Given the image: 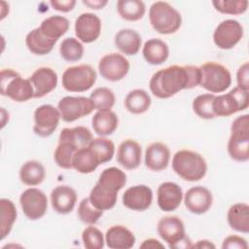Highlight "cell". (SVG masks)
<instances>
[{
  "instance_id": "obj_48",
  "label": "cell",
  "mask_w": 249,
  "mask_h": 249,
  "mask_svg": "<svg viewBox=\"0 0 249 249\" xmlns=\"http://www.w3.org/2000/svg\"><path fill=\"white\" fill-rule=\"evenodd\" d=\"M108 1L106 0H83V4L88 6L90 9H94V10H99L102 9L103 7H105L107 5Z\"/></svg>"
},
{
  "instance_id": "obj_17",
  "label": "cell",
  "mask_w": 249,
  "mask_h": 249,
  "mask_svg": "<svg viewBox=\"0 0 249 249\" xmlns=\"http://www.w3.org/2000/svg\"><path fill=\"white\" fill-rule=\"evenodd\" d=\"M153 201V192L146 185L129 187L123 195V204L133 211L147 210Z\"/></svg>"
},
{
  "instance_id": "obj_45",
  "label": "cell",
  "mask_w": 249,
  "mask_h": 249,
  "mask_svg": "<svg viewBox=\"0 0 249 249\" xmlns=\"http://www.w3.org/2000/svg\"><path fill=\"white\" fill-rule=\"evenodd\" d=\"M222 248H237V249H247L248 244L245 238L239 236V235H229L227 236L222 244Z\"/></svg>"
},
{
  "instance_id": "obj_6",
  "label": "cell",
  "mask_w": 249,
  "mask_h": 249,
  "mask_svg": "<svg viewBox=\"0 0 249 249\" xmlns=\"http://www.w3.org/2000/svg\"><path fill=\"white\" fill-rule=\"evenodd\" d=\"M1 94L17 102H25L34 98V89L29 79H23L13 69L1 71Z\"/></svg>"
},
{
  "instance_id": "obj_38",
  "label": "cell",
  "mask_w": 249,
  "mask_h": 249,
  "mask_svg": "<svg viewBox=\"0 0 249 249\" xmlns=\"http://www.w3.org/2000/svg\"><path fill=\"white\" fill-rule=\"evenodd\" d=\"M59 53L61 57L66 61H78L83 57L84 46L78 39L74 37H68L61 42Z\"/></svg>"
},
{
  "instance_id": "obj_34",
  "label": "cell",
  "mask_w": 249,
  "mask_h": 249,
  "mask_svg": "<svg viewBox=\"0 0 249 249\" xmlns=\"http://www.w3.org/2000/svg\"><path fill=\"white\" fill-rule=\"evenodd\" d=\"M151 96L142 89L130 90L124 98V106L126 110L132 114H143L151 106Z\"/></svg>"
},
{
  "instance_id": "obj_43",
  "label": "cell",
  "mask_w": 249,
  "mask_h": 249,
  "mask_svg": "<svg viewBox=\"0 0 249 249\" xmlns=\"http://www.w3.org/2000/svg\"><path fill=\"white\" fill-rule=\"evenodd\" d=\"M212 5L215 10L227 15H241L247 11V0H214Z\"/></svg>"
},
{
  "instance_id": "obj_49",
  "label": "cell",
  "mask_w": 249,
  "mask_h": 249,
  "mask_svg": "<svg viewBox=\"0 0 249 249\" xmlns=\"http://www.w3.org/2000/svg\"><path fill=\"white\" fill-rule=\"evenodd\" d=\"M141 248H164L163 244H161L160 241H158L155 238H149L143 241V243L140 245Z\"/></svg>"
},
{
  "instance_id": "obj_8",
  "label": "cell",
  "mask_w": 249,
  "mask_h": 249,
  "mask_svg": "<svg viewBox=\"0 0 249 249\" xmlns=\"http://www.w3.org/2000/svg\"><path fill=\"white\" fill-rule=\"evenodd\" d=\"M160 238L165 241L170 248H192L191 240L186 235L185 225L177 216L162 217L157 227Z\"/></svg>"
},
{
  "instance_id": "obj_31",
  "label": "cell",
  "mask_w": 249,
  "mask_h": 249,
  "mask_svg": "<svg viewBox=\"0 0 249 249\" xmlns=\"http://www.w3.org/2000/svg\"><path fill=\"white\" fill-rule=\"evenodd\" d=\"M99 161L91 149L89 147H84L76 151L72 165L73 168H75L79 173L83 174H89L93 172L99 165Z\"/></svg>"
},
{
  "instance_id": "obj_30",
  "label": "cell",
  "mask_w": 249,
  "mask_h": 249,
  "mask_svg": "<svg viewBox=\"0 0 249 249\" xmlns=\"http://www.w3.org/2000/svg\"><path fill=\"white\" fill-rule=\"evenodd\" d=\"M93 140L91 131L86 126H75L72 128L65 127L60 131L58 142H69L78 150L89 147Z\"/></svg>"
},
{
  "instance_id": "obj_37",
  "label": "cell",
  "mask_w": 249,
  "mask_h": 249,
  "mask_svg": "<svg viewBox=\"0 0 249 249\" xmlns=\"http://www.w3.org/2000/svg\"><path fill=\"white\" fill-rule=\"evenodd\" d=\"M89 148L97 158L100 164L110 161L115 153V145L113 141L102 136L93 138Z\"/></svg>"
},
{
  "instance_id": "obj_46",
  "label": "cell",
  "mask_w": 249,
  "mask_h": 249,
  "mask_svg": "<svg viewBox=\"0 0 249 249\" xmlns=\"http://www.w3.org/2000/svg\"><path fill=\"white\" fill-rule=\"evenodd\" d=\"M248 77H249V65H248V62H245L238 68L236 73L237 87L244 90H249Z\"/></svg>"
},
{
  "instance_id": "obj_25",
  "label": "cell",
  "mask_w": 249,
  "mask_h": 249,
  "mask_svg": "<svg viewBox=\"0 0 249 249\" xmlns=\"http://www.w3.org/2000/svg\"><path fill=\"white\" fill-rule=\"evenodd\" d=\"M118 124V116L111 109L98 110L91 119L93 131L102 137L112 134L117 129Z\"/></svg>"
},
{
  "instance_id": "obj_3",
  "label": "cell",
  "mask_w": 249,
  "mask_h": 249,
  "mask_svg": "<svg viewBox=\"0 0 249 249\" xmlns=\"http://www.w3.org/2000/svg\"><path fill=\"white\" fill-rule=\"evenodd\" d=\"M172 169L183 180L196 182L205 176L207 164L200 154L191 150H180L172 158Z\"/></svg>"
},
{
  "instance_id": "obj_19",
  "label": "cell",
  "mask_w": 249,
  "mask_h": 249,
  "mask_svg": "<svg viewBox=\"0 0 249 249\" xmlns=\"http://www.w3.org/2000/svg\"><path fill=\"white\" fill-rule=\"evenodd\" d=\"M29 81L34 89V98H41L56 88L58 78L53 68L44 66L36 69L29 77Z\"/></svg>"
},
{
  "instance_id": "obj_47",
  "label": "cell",
  "mask_w": 249,
  "mask_h": 249,
  "mask_svg": "<svg viewBox=\"0 0 249 249\" xmlns=\"http://www.w3.org/2000/svg\"><path fill=\"white\" fill-rule=\"evenodd\" d=\"M50 4L56 11L67 13L74 9V7L76 5V1L75 0H65V1L64 0H62V1L52 0V1H50Z\"/></svg>"
},
{
  "instance_id": "obj_29",
  "label": "cell",
  "mask_w": 249,
  "mask_h": 249,
  "mask_svg": "<svg viewBox=\"0 0 249 249\" xmlns=\"http://www.w3.org/2000/svg\"><path fill=\"white\" fill-rule=\"evenodd\" d=\"M227 220L231 229L235 231L249 232V206L246 203L238 202L232 204L227 214Z\"/></svg>"
},
{
  "instance_id": "obj_32",
  "label": "cell",
  "mask_w": 249,
  "mask_h": 249,
  "mask_svg": "<svg viewBox=\"0 0 249 249\" xmlns=\"http://www.w3.org/2000/svg\"><path fill=\"white\" fill-rule=\"evenodd\" d=\"M45 167L37 160L24 162L19 169V179L26 186H37L45 179Z\"/></svg>"
},
{
  "instance_id": "obj_10",
  "label": "cell",
  "mask_w": 249,
  "mask_h": 249,
  "mask_svg": "<svg viewBox=\"0 0 249 249\" xmlns=\"http://www.w3.org/2000/svg\"><path fill=\"white\" fill-rule=\"evenodd\" d=\"M248 94V90L235 87L228 93L215 95L212 104L215 117H229L247 109L249 105Z\"/></svg>"
},
{
  "instance_id": "obj_7",
  "label": "cell",
  "mask_w": 249,
  "mask_h": 249,
  "mask_svg": "<svg viewBox=\"0 0 249 249\" xmlns=\"http://www.w3.org/2000/svg\"><path fill=\"white\" fill-rule=\"evenodd\" d=\"M199 86L212 93H220L230 88L231 75L227 67L217 62H206L199 67Z\"/></svg>"
},
{
  "instance_id": "obj_23",
  "label": "cell",
  "mask_w": 249,
  "mask_h": 249,
  "mask_svg": "<svg viewBox=\"0 0 249 249\" xmlns=\"http://www.w3.org/2000/svg\"><path fill=\"white\" fill-rule=\"evenodd\" d=\"M170 160L169 148L161 142L150 144L145 151V164L153 171H160L167 167Z\"/></svg>"
},
{
  "instance_id": "obj_36",
  "label": "cell",
  "mask_w": 249,
  "mask_h": 249,
  "mask_svg": "<svg viewBox=\"0 0 249 249\" xmlns=\"http://www.w3.org/2000/svg\"><path fill=\"white\" fill-rule=\"evenodd\" d=\"M0 209V234L1 239L3 240L11 232L13 225L17 220V208L11 199L1 198Z\"/></svg>"
},
{
  "instance_id": "obj_18",
  "label": "cell",
  "mask_w": 249,
  "mask_h": 249,
  "mask_svg": "<svg viewBox=\"0 0 249 249\" xmlns=\"http://www.w3.org/2000/svg\"><path fill=\"white\" fill-rule=\"evenodd\" d=\"M213 201L211 192L202 186H195L187 191L184 196L186 208L194 214L200 215L207 212Z\"/></svg>"
},
{
  "instance_id": "obj_27",
  "label": "cell",
  "mask_w": 249,
  "mask_h": 249,
  "mask_svg": "<svg viewBox=\"0 0 249 249\" xmlns=\"http://www.w3.org/2000/svg\"><path fill=\"white\" fill-rule=\"evenodd\" d=\"M144 59L152 65L162 64L169 55L167 44L158 38H153L145 42L142 50Z\"/></svg>"
},
{
  "instance_id": "obj_33",
  "label": "cell",
  "mask_w": 249,
  "mask_h": 249,
  "mask_svg": "<svg viewBox=\"0 0 249 249\" xmlns=\"http://www.w3.org/2000/svg\"><path fill=\"white\" fill-rule=\"evenodd\" d=\"M69 20L62 16H51L45 18L39 26L42 32L49 38L57 41L69 29Z\"/></svg>"
},
{
  "instance_id": "obj_28",
  "label": "cell",
  "mask_w": 249,
  "mask_h": 249,
  "mask_svg": "<svg viewBox=\"0 0 249 249\" xmlns=\"http://www.w3.org/2000/svg\"><path fill=\"white\" fill-rule=\"evenodd\" d=\"M56 42L46 36L40 27L32 29L25 37L27 49L37 55H45L51 53Z\"/></svg>"
},
{
  "instance_id": "obj_16",
  "label": "cell",
  "mask_w": 249,
  "mask_h": 249,
  "mask_svg": "<svg viewBox=\"0 0 249 249\" xmlns=\"http://www.w3.org/2000/svg\"><path fill=\"white\" fill-rule=\"evenodd\" d=\"M101 33V20L92 13L81 14L75 21V34L83 43H92Z\"/></svg>"
},
{
  "instance_id": "obj_44",
  "label": "cell",
  "mask_w": 249,
  "mask_h": 249,
  "mask_svg": "<svg viewBox=\"0 0 249 249\" xmlns=\"http://www.w3.org/2000/svg\"><path fill=\"white\" fill-rule=\"evenodd\" d=\"M82 240L87 249H101L104 246L102 232L93 226H89L83 231Z\"/></svg>"
},
{
  "instance_id": "obj_50",
  "label": "cell",
  "mask_w": 249,
  "mask_h": 249,
  "mask_svg": "<svg viewBox=\"0 0 249 249\" xmlns=\"http://www.w3.org/2000/svg\"><path fill=\"white\" fill-rule=\"evenodd\" d=\"M193 247H198V248H215V245L211 243L209 240H198L197 243L194 244Z\"/></svg>"
},
{
  "instance_id": "obj_41",
  "label": "cell",
  "mask_w": 249,
  "mask_h": 249,
  "mask_svg": "<svg viewBox=\"0 0 249 249\" xmlns=\"http://www.w3.org/2000/svg\"><path fill=\"white\" fill-rule=\"evenodd\" d=\"M103 211L96 208L89 200V197L83 198L78 206L77 215L81 222L88 225L95 224L102 216Z\"/></svg>"
},
{
  "instance_id": "obj_26",
  "label": "cell",
  "mask_w": 249,
  "mask_h": 249,
  "mask_svg": "<svg viewBox=\"0 0 249 249\" xmlns=\"http://www.w3.org/2000/svg\"><path fill=\"white\" fill-rule=\"evenodd\" d=\"M116 47L126 55L136 54L141 47L142 39L137 31L129 28L121 29L114 39Z\"/></svg>"
},
{
  "instance_id": "obj_13",
  "label": "cell",
  "mask_w": 249,
  "mask_h": 249,
  "mask_svg": "<svg viewBox=\"0 0 249 249\" xmlns=\"http://www.w3.org/2000/svg\"><path fill=\"white\" fill-rule=\"evenodd\" d=\"M20 207L29 220L42 218L48 208V198L45 193L37 188L26 189L19 196Z\"/></svg>"
},
{
  "instance_id": "obj_42",
  "label": "cell",
  "mask_w": 249,
  "mask_h": 249,
  "mask_svg": "<svg viewBox=\"0 0 249 249\" xmlns=\"http://www.w3.org/2000/svg\"><path fill=\"white\" fill-rule=\"evenodd\" d=\"M90 100L92 101L94 108L98 110H104V109H111L116 101L115 94L112 89L109 88H97L95 89L89 96Z\"/></svg>"
},
{
  "instance_id": "obj_14",
  "label": "cell",
  "mask_w": 249,
  "mask_h": 249,
  "mask_svg": "<svg viewBox=\"0 0 249 249\" xmlns=\"http://www.w3.org/2000/svg\"><path fill=\"white\" fill-rule=\"evenodd\" d=\"M98 70L105 80L117 82L123 80L128 73L129 62L124 55L111 53L101 57L98 63Z\"/></svg>"
},
{
  "instance_id": "obj_35",
  "label": "cell",
  "mask_w": 249,
  "mask_h": 249,
  "mask_svg": "<svg viewBox=\"0 0 249 249\" xmlns=\"http://www.w3.org/2000/svg\"><path fill=\"white\" fill-rule=\"evenodd\" d=\"M117 11L120 17L128 21L141 19L146 12L144 2L140 0H119L117 2Z\"/></svg>"
},
{
  "instance_id": "obj_5",
  "label": "cell",
  "mask_w": 249,
  "mask_h": 249,
  "mask_svg": "<svg viewBox=\"0 0 249 249\" xmlns=\"http://www.w3.org/2000/svg\"><path fill=\"white\" fill-rule=\"evenodd\" d=\"M228 153L236 161L249 160V115L237 117L231 124Z\"/></svg>"
},
{
  "instance_id": "obj_15",
  "label": "cell",
  "mask_w": 249,
  "mask_h": 249,
  "mask_svg": "<svg viewBox=\"0 0 249 249\" xmlns=\"http://www.w3.org/2000/svg\"><path fill=\"white\" fill-rule=\"evenodd\" d=\"M60 120L58 109L50 104L39 106L34 112L33 131L41 137H48L56 129Z\"/></svg>"
},
{
  "instance_id": "obj_24",
  "label": "cell",
  "mask_w": 249,
  "mask_h": 249,
  "mask_svg": "<svg viewBox=\"0 0 249 249\" xmlns=\"http://www.w3.org/2000/svg\"><path fill=\"white\" fill-rule=\"evenodd\" d=\"M105 241L111 249H129L135 244V236L126 227L117 225L107 230Z\"/></svg>"
},
{
  "instance_id": "obj_2",
  "label": "cell",
  "mask_w": 249,
  "mask_h": 249,
  "mask_svg": "<svg viewBox=\"0 0 249 249\" xmlns=\"http://www.w3.org/2000/svg\"><path fill=\"white\" fill-rule=\"evenodd\" d=\"M126 183L125 173L115 166L105 168L89 194L90 202L98 209L110 210L117 202L118 193Z\"/></svg>"
},
{
  "instance_id": "obj_22",
  "label": "cell",
  "mask_w": 249,
  "mask_h": 249,
  "mask_svg": "<svg viewBox=\"0 0 249 249\" xmlns=\"http://www.w3.org/2000/svg\"><path fill=\"white\" fill-rule=\"evenodd\" d=\"M51 202L55 212L68 214L74 209L77 202L76 191L67 185H59L52 191Z\"/></svg>"
},
{
  "instance_id": "obj_40",
  "label": "cell",
  "mask_w": 249,
  "mask_h": 249,
  "mask_svg": "<svg viewBox=\"0 0 249 249\" xmlns=\"http://www.w3.org/2000/svg\"><path fill=\"white\" fill-rule=\"evenodd\" d=\"M214 98L215 95L213 93H204L197 95L193 101L194 112L201 119L210 120L216 118L212 109Z\"/></svg>"
},
{
  "instance_id": "obj_4",
  "label": "cell",
  "mask_w": 249,
  "mask_h": 249,
  "mask_svg": "<svg viewBox=\"0 0 249 249\" xmlns=\"http://www.w3.org/2000/svg\"><path fill=\"white\" fill-rule=\"evenodd\" d=\"M149 19L152 27L163 35L175 33L182 23L180 13L169 3L163 1H157L151 5Z\"/></svg>"
},
{
  "instance_id": "obj_9",
  "label": "cell",
  "mask_w": 249,
  "mask_h": 249,
  "mask_svg": "<svg viewBox=\"0 0 249 249\" xmlns=\"http://www.w3.org/2000/svg\"><path fill=\"white\" fill-rule=\"evenodd\" d=\"M96 72L89 64L68 67L62 74V87L71 92H83L89 89L96 81Z\"/></svg>"
},
{
  "instance_id": "obj_12",
  "label": "cell",
  "mask_w": 249,
  "mask_h": 249,
  "mask_svg": "<svg viewBox=\"0 0 249 249\" xmlns=\"http://www.w3.org/2000/svg\"><path fill=\"white\" fill-rule=\"evenodd\" d=\"M243 37V27L235 19H225L221 21L214 30V44L222 50H230L235 47Z\"/></svg>"
},
{
  "instance_id": "obj_1",
  "label": "cell",
  "mask_w": 249,
  "mask_h": 249,
  "mask_svg": "<svg viewBox=\"0 0 249 249\" xmlns=\"http://www.w3.org/2000/svg\"><path fill=\"white\" fill-rule=\"evenodd\" d=\"M200 70L194 65H171L157 71L151 78L149 88L158 98H169L182 89L199 85Z\"/></svg>"
},
{
  "instance_id": "obj_39",
  "label": "cell",
  "mask_w": 249,
  "mask_h": 249,
  "mask_svg": "<svg viewBox=\"0 0 249 249\" xmlns=\"http://www.w3.org/2000/svg\"><path fill=\"white\" fill-rule=\"evenodd\" d=\"M78 149L69 142H58L53 154V160L57 166L63 169H70L73 167V157Z\"/></svg>"
},
{
  "instance_id": "obj_11",
  "label": "cell",
  "mask_w": 249,
  "mask_h": 249,
  "mask_svg": "<svg viewBox=\"0 0 249 249\" xmlns=\"http://www.w3.org/2000/svg\"><path fill=\"white\" fill-rule=\"evenodd\" d=\"M57 109L62 121L72 123L89 115L95 108L90 98L85 96H64L58 101Z\"/></svg>"
},
{
  "instance_id": "obj_20",
  "label": "cell",
  "mask_w": 249,
  "mask_h": 249,
  "mask_svg": "<svg viewBox=\"0 0 249 249\" xmlns=\"http://www.w3.org/2000/svg\"><path fill=\"white\" fill-rule=\"evenodd\" d=\"M183 199L181 187L174 182L161 183L157 191V202L160 210L171 212L176 210Z\"/></svg>"
},
{
  "instance_id": "obj_21",
  "label": "cell",
  "mask_w": 249,
  "mask_h": 249,
  "mask_svg": "<svg viewBox=\"0 0 249 249\" xmlns=\"http://www.w3.org/2000/svg\"><path fill=\"white\" fill-rule=\"evenodd\" d=\"M141 146L133 139H125L119 145L117 160L125 169H136L141 163Z\"/></svg>"
}]
</instances>
